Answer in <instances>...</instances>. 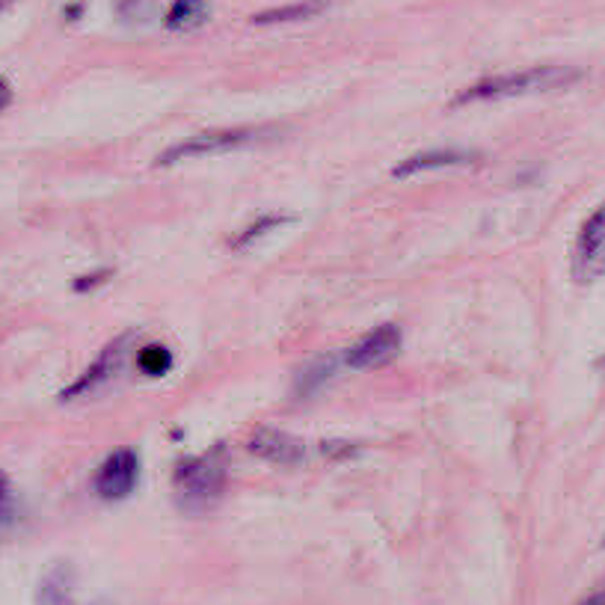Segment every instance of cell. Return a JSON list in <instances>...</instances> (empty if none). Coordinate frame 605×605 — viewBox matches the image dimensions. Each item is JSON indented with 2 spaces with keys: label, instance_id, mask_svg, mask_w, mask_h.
Returning <instances> with one entry per match:
<instances>
[{
  "label": "cell",
  "instance_id": "6da1fadb",
  "mask_svg": "<svg viewBox=\"0 0 605 605\" xmlns=\"http://www.w3.org/2000/svg\"><path fill=\"white\" fill-rule=\"evenodd\" d=\"M578 78H582V72L569 69V65H534V69H523V72L493 74V78L472 83L454 99V104L463 108V104H481V101L523 99V95H537V92L567 90Z\"/></svg>",
  "mask_w": 605,
  "mask_h": 605
},
{
  "label": "cell",
  "instance_id": "3957f363",
  "mask_svg": "<svg viewBox=\"0 0 605 605\" xmlns=\"http://www.w3.org/2000/svg\"><path fill=\"white\" fill-rule=\"evenodd\" d=\"M268 128H220V131H202L181 143L170 145L167 152L158 154V167H172V163L193 161V158H211V154H226L232 149L253 143Z\"/></svg>",
  "mask_w": 605,
  "mask_h": 605
},
{
  "label": "cell",
  "instance_id": "2e32d148",
  "mask_svg": "<svg viewBox=\"0 0 605 605\" xmlns=\"http://www.w3.org/2000/svg\"><path fill=\"white\" fill-rule=\"evenodd\" d=\"M10 101H12V90H10V83L3 81L0 78V110H7L10 108Z\"/></svg>",
  "mask_w": 605,
  "mask_h": 605
},
{
  "label": "cell",
  "instance_id": "ba28073f",
  "mask_svg": "<svg viewBox=\"0 0 605 605\" xmlns=\"http://www.w3.org/2000/svg\"><path fill=\"white\" fill-rule=\"evenodd\" d=\"M125 344H128V335L125 339H117L113 344H108V347L101 351L99 360L83 371V377L74 380L72 386L65 389L60 397H63V401H72V397L83 395V392H92V389L101 386L104 380L113 377V371H119V365H122V360H125Z\"/></svg>",
  "mask_w": 605,
  "mask_h": 605
},
{
  "label": "cell",
  "instance_id": "4fadbf2b",
  "mask_svg": "<svg viewBox=\"0 0 605 605\" xmlns=\"http://www.w3.org/2000/svg\"><path fill=\"white\" fill-rule=\"evenodd\" d=\"M285 223H291V220L280 218V214H268V218H259L255 223H250V226L238 232V238L232 241V250H244V246H250L253 241H259V238H264L268 232H273V229H282Z\"/></svg>",
  "mask_w": 605,
  "mask_h": 605
},
{
  "label": "cell",
  "instance_id": "e0dca14e",
  "mask_svg": "<svg viewBox=\"0 0 605 605\" xmlns=\"http://www.w3.org/2000/svg\"><path fill=\"white\" fill-rule=\"evenodd\" d=\"M101 276H108V273H95V276H83V280H90V285H95V282H101ZM87 282H74V289L81 291Z\"/></svg>",
  "mask_w": 605,
  "mask_h": 605
},
{
  "label": "cell",
  "instance_id": "5b68a950",
  "mask_svg": "<svg viewBox=\"0 0 605 605\" xmlns=\"http://www.w3.org/2000/svg\"><path fill=\"white\" fill-rule=\"evenodd\" d=\"M140 481V457L131 448H119L95 472V493L108 502H119L134 493Z\"/></svg>",
  "mask_w": 605,
  "mask_h": 605
},
{
  "label": "cell",
  "instance_id": "7a4b0ae2",
  "mask_svg": "<svg viewBox=\"0 0 605 605\" xmlns=\"http://www.w3.org/2000/svg\"><path fill=\"white\" fill-rule=\"evenodd\" d=\"M223 484H226V463L220 448L202 457H190L175 470V490L188 511L211 507V502L223 493Z\"/></svg>",
  "mask_w": 605,
  "mask_h": 605
},
{
  "label": "cell",
  "instance_id": "ac0fdd59",
  "mask_svg": "<svg viewBox=\"0 0 605 605\" xmlns=\"http://www.w3.org/2000/svg\"><path fill=\"white\" fill-rule=\"evenodd\" d=\"M582 605H605V596L603 594H596V596H587L585 603Z\"/></svg>",
  "mask_w": 605,
  "mask_h": 605
},
{
  "label": "cell",
  "instance_id": "30bf717a",
  "mask_svg": "<svg viewBox=\"0 0 605 605\" xmlns=\"http://www.w3.org/2000/svg\"><path fill=\"white\" fill-rule=\"evenodd\" d=\"M330 7V0H300V3H285V7H273V10H264L259 16H253V24L259 28H268V24H289V21H306L315 19Z\"/></svg>",
  "mask_w": 605,
  "mask_h": 605
},
{
  "label": "cell",
  "instance_id": "5bb4252c",
  "mask_svg": "<svg viewBox=\"0 0 605 605\" xmlns=\"http://www.w3.org/2000/svg\"><path fill=\"white\" fill-rule=\"evenodd\" d=\"M137 365L149 374V377H161L172 369V353L163 347V344H145L140 356H137Z\"/></svg>",
  "mask_w": 605,
  "mask_h": 605
},
{
  "label": "cell",
  "instance_id": "52a82bcc",
  "mask_svg": "<svg viewBox=\"0 0 605 605\" xmlns=\"http://www.w3.org/2000/svg\"><path fill=\"white\" fill-rule=\"evenodd\" d=\"M250 454L262 457V461L273 463V466H300L306 461V443L298 436L276 431V427H259L250 443H246Z\"/></svg>",
  "mask_w": 605,
  "mask_h": 605
},
{
  "label": "cell",
  "instance_id": "9a60e30c",
  "mask_svg": "<svg viewBox=\"0 0 605 605\" xmlns=\"http://www.w3.org/2000/svg\"><path fill=\"white\" fill-rule=\"evenodd\" d=\"M12 511V496H10V481L3 478V472H0V523L10 516Z\"/></svg>",
  "mask_w": 605,
  "mask_h": 605
},
{
  "label": "cell",
  "instance_id": "8992f818",
  "mask_svg": "<svg viewBox=\"0 0 605 605\" xmlns=\"http://www.w3.org/2000/svg\"><path fill=\"white\" fill-rule=\"evenodd\" d=\"M397 351H401V330L395 324H383L377 330H371L369 335H362L360 342L353 344L344 362L351 365L353 371L377 369L383 362L395 360Z\"/></svg>",
  "mask_w": 605,
  "mask_h": 605
},
{
  "label": "cell",
  "instance_id": "8fae6325",
  "mask_svg": "<svg viewBox=\"0 0 605 605\" xmlns=\"http://www.w3.org/2000/svg\"><path fill=\"white\" fill-rule=\"evenodd\" d=\"M211 3L209 0H175L167 12V28L181 33V30H196L209 21Z\"/></svg>",
  "mask_w": 605,
  "mask_h": 605
},
{
  "label": "cell",
  "instance_id": "d6986e66",
  "mask_svg": "<svg viewBox=\"0 0 605 605\" xmlns=\"http://www.w3.org/2000/svg\"><path fill=\"white\" fill-rule=\"evenodd\" d=\"M10 3H12V0H0V10H7Z\"/></svg>",
  "mask_w": 605,
  "mask_h": 605
},
{
  "label": "cell",
  "instance_id": "9c48e42d",
  "mask_svg": "<svg viewBox=\"0 0 605 605\" xmlns=\"http://www.w3.org/2000/svg\"><path fill=\"white\" fill-rule=\"evenodd\" d=\"M478 161V154L466 152V149H431V152L410 154L407 161H401L392 170L395 179H410V175H419V172L431 170H448V167H466V163Z\"/></svg>",
  "mask_w": 605,
  "mask_h": 605
},
{
  "label": "cell",
  "instance_id": "7c38bea8",
  "mask_svg": "<svg viewBox=\"0 0 605 605\" xmlns=\"http://www.w3.org/2000/svg\"><path fill=\"white\" fill-rule=\"evenodd\" d=\"M37 605H72V569H48L46 578L39 582Z\"/></svg>",
  "mask_w": 605,
  "mask_h": 605
},
{
  "label": "cell",
  "instance_id": "277c9868",
  "mask_svg": "<svg viewBox=\"0 0 605 605\" xmlns=\"http://www.w3.org/2000/svg\"><path fill=\"white\" fill-rule=\"evenodd\" d=\"M573 276L594 282L605 276V202L585 220L573 250Z\"/></svg>",
  "mask_w": 605,
  "mask_h": 605
}]
</instances>
